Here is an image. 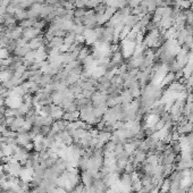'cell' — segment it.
Listing matches in <instances>:
<instances>
[{
	"label": "cell",
	"instance_id": "1",
	"mask_svg": "<svg viewBox=\"0 0 193 193\" xmlns=\"http://www.w3.org/2000/svg\"><path fill=\"white\" fill-rule=\"evenodd\" d=\"M23 102V99L18 98V97H13V95H9L6 98V102H5V106H7V108H18Z\"/></svg>",
	"mask_w": 193,
	"mask_h": 193
},
{
	"label": "cell",
	"instance_id": "2",
	"mask_svg": "<svg viewBox=\"0 0 193 193\" xmlns=\"http://www.w3.org/2000/svg\"><path fill=\"white\" fill-rule=\"evenodd\" d=\"M176 81V77H175V73L173 72H168L166 75H165V77L163 78V81H161V88L163 86H169L173 82Z\"/></svg>",
	"mask_w": 193,
	"mask_h": 193
},
{
	"label": "cell",
	"instance_id": "3",
	"mask_svg": "<svg viewBox=\"0 0 193 193\" xmlns=\"http://www.w3.org/2000/svg\"><path fill=\"white\" fill-rule=\"evenodd\" d=\"M80 117V112L76 110V112H65L64 116H63V119L66 121V122H76Z\"/></svg>",
	"mask_w": 193,
	"mask_h": 193
},
{
	"label": "cell",
	"instance_id": "4",
	"mask_svg": "<svg viewBox=\"0 0 193 193\" xmlns=\"http://www.w3.org/2000/svg\"><path fill=\"white\" fill-rule=\"evenodd\" d=\"M29 51H31V48H30V46H29V43H27L26 46H24V47L16 48V49L14 50L13 54H14V56H16V57H18V58H24L25 55H26Z\"/></svg>",
	"mask_w": 193,
	"mask_h": 193
},
{
	"label": "cell",
	"instance_id": "5",
	"mask_svg": "<svg viewBox=\"0 0 193 193\" xmlns=\"http://www.w3.org/2000/svg\"><path fill=\"white\" fill-rule=\"evenodd\" d=\"M63 44H64V37H54V39L48 43V46H49L51 49H59Z\"/></svg>",
	"mask_w": 193,
	"mask_h": 193
},
{
	"label": "cell",
	"instance_id": "6",
	"mask_svg": "<svg viewBox=\"0 0 193 193\" xmlns=\"http://www.w3.org/2000/svg\"><path fill=\"white\" fill-rule=\"evenodd\" d=\"M15 17H16V20L18 22L23 20H26L27 18V10L25 9H17L16 13H15Z\"/></svg>",
	"mask_w": 193,
	"mask_h": 193
},
{
	"label": "cell",
	"instance_id": "7",
	"mask_svg": "<svg viewBox=\"0 0 193 193\" xmlns=\"http://www.w3.org/2000/svg\"><path fill=\"white\" fill-rule=\"evenodd\" d=\"M46 25H47V22H46L44 20H37V22L33 24V27L34 29H37V30L42 31L44 27H46Z\"/></svg>",
	"mask_w": 193,
	"mask_h": 193
}]
</instances>
